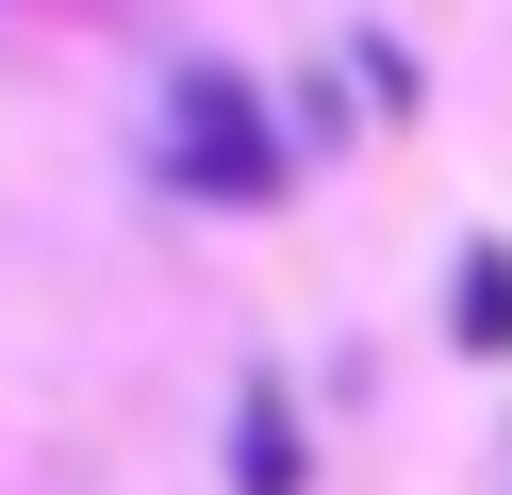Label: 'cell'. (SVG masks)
Instances as JSON below:
<instances>
[{
	"mask_svg": "<svg viewBox=\"0 0 512 495\" xmlns=\"http://www.w3.org/2000/svg\"><path fill=\"white\" fill-rule=\"evenodd\" d=\"M166 165H182V198H215V215H265L298 165H281V132H265V99L232 83V66H182L166 83Z\"/></svg>",
	"mask_w": 512,
	"mask_h": 495,
	"instance_id": "cell-1",
	"label": "cell"
},
{
	"mask_svg": "<svg viewBox=\"0 0 512 495\" xmlns=\"http://www.w3.org/2000/svg\"><path fill=\"white\" fill-rule=\"evenodd\" d=\"M298 479H314L298 396H281V380H248V396H232V495H298Z\"/></svg>",
	"mask_w": 512,
	"mask_h": 495,
	"instance_id": "cell-2",
	"label": "cell"
},
{
	"mask_svg": "<svg viewBox=\"0 0 512 495\" xmlns=\"http://www.w3.org/2000/svg\"><path fill=\"white\" fill-rule=\"evenodd\" d=\"M446 330H463V347H512V248H496V231L446 264Z\"/></svg>",
	"mask_w": 512,
	"mask_h": 495,
	"instance_id": "cell-3",
	"label": "cell"
}]
</instances>
